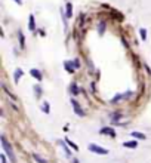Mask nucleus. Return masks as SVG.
I'll return each mask as SVG.
<instances>
[{
    "label": "nucleus",
    "instance_id": "obj_1",
    "mask_svg": "<svg viewBox=\"0 0 151 163\" xmlns=\"http://www.w3.org/2000/svg\"><path fill=\"white\" fill-rule=\"evenodd\" d=\"M0 141H2V147H3V151L5 154L8 156V157L10 159L12 163H16V159H15V154H14V148H12V145L8 142V139L5 138V136H2L0 138Z\"/></svg>",
    "mask_w": 151,
    "mask_h": 163
},
{
    "label": "nucleus",
    "instance_id": "obj_2",
    "mask_svg": "<svg viewBox=\"0 0 151 163\" xmlns=\"http://www.w3.org/2000/svg\"><path fill=\"white\" fill-rule=\"evenodd\" d=\"M89 151L90 153H95V154H99V156H107L110 151L107 148H104V147H101V145H96V144H89Z\"/></svg>",
    "mask_w": 151,
    "mask_h": 163
},
{
    "label": "nucleus",
    "instance_id": "obj_3",
    "mask_svg": "<svg viewBox=\"0 0 151 163\" xmlns=\"http://www.w3.org/2000/svg\"><path fill=\"white\" fill-rule=\"evenodd\" d=\"M30 74L34 77L37 82H42V80H43V74H42V71H40V70H37V68H31V70H30Z\"/></svg>",
    "mask_w": 151,
    "mask_h": 163
},
{
    "label": "nucleus",
    "instance_id": "obj_4",
    "mask_svg": "<svg viewBox=\"0 0 151 163\" xmlns=\"http://www.w3.org/2000/svg\"><path fill=\"white\" fill-rule=\"evenodd\" d=\"M71 105L74 107V111L77 113V116H83V114H84V113L82 111V110H80V107H78V104H77V101H76V100H71Z\"/></svg>",
    "mask_w": 151,
    "mask_h": 163
},
{
    "label": "nucleus",
    "instance_id": "obj_5",
    "mask_svg": "<svg viewBox=\"0 0 151 163\" xmlns=\"http://www.w3.org/2000/svg\"><path fill=\"white\" fill-rule=\"evenodd\" d=\"M24 76V71L21 70V68H16L15 70V74H14V80H15V83H18L19 82V79Z\"/></svg>",
    "mask_w": 151,
    "mask_h": 163
},
{
    "label": "nucleus",
    "instance_id": "obj_6",
    "mask_svg": "<svg viewBox=\"0 0 151 163\" xmlns=\"http://www.w3.org/2000/svg\"><path fill=\"white\" fill-rule=\"evenodd\" d=\"M101 134H107V135L111 136V138H116V132L111 128H102L101 129Z\"/></svg>",
    "mask_w": 151,
    "mask_h": 163
},
{
    "label": "nucleus",
    "instance_id": "obj_7",
    "mask_svg": "<svg viewBox=\"0 0 151 163\" xmlns=\"http://www.w3.org/2000/svg\"><path fill=\"white\" fill-rule=\"evenodd\" d=\"M130 136H132V138H136V139H145L147 136H145V134H142V132H132L130 134Z\"/></svg>",
    "mask_w": 151,
    "mask_h": 163
},
{
    "label": "nucleus",
    "instance_id": "obj_8",
    "mask_svg": "<svg viewBox=\"0 0 151 163\" xmlns=\"http://www.w3.org/2000/svg\"><path fill=\"white\" fill-rule=\"evenodd\" d=\"M123 147H126V148H136L138 142L136 141H126V142H123Z\"/></svg>",
    "mask_w": 151,
    "mask_h": 163
},
{
    "label": "nucleus",
    "instance_id": "obj_9",
    "mask_svg": "<svg viewBox=\"0 0 151 163\" xmlns=\"http://www.w3.org/2000/svg\"><path fill=\"white\" fill-rule=\"evenodd\" d=\"M42 111H43L44 114H50V105H49L48 101L42 104Z\"/></svg>",
    "mask_w": 151,
    "mask_h": 163
},
{
    "label": "nucleus",
    "instance_id": "obj_10",
    "mask_svg": "<svg viewBox=\"0 0 151 163\" xmlns=\"http://www.w3.org/2000/svg\"><path fill=\"white\" fill-rule=\"evenodd\" d=\"M28 28L31 31H34L36 27H34V15H30V21H28Z\"/></svg>",
    "mask_w": 151,
    "mask_h": 163
},
{
    "label": "nucleus",
    "instance_id": "obj_11",
    "mask_svg": "<svg viewBox=\"0 0 151 163\" xmlns=\"http://www.w3.org/2000/svg\"><path fill=\"white\" fill-rule=\"evenodd\" d=\"M65 142H67V144H68L71 148H73L74 151H78V145H76V144H74V142L71 141V139H68V138H67V139H65Z\"/></svg>",
    "mask_w": 151,
    "mask_h": 163
},
{
    "label": "nucleus",
    "instance_id": "obj_12",
    "mask_svg": "<svg viewBox=\"0 0 151 163\" xmlns=\"http://www.w3.org/2000/svg\"><path fill=\"white\" fill-rule=\"evenodd\" d=\"M139 37L142 39V42L147 40V30H145V28H141V30H139Z\"/></svg>",
    "mask_w": 151,
    "mask_h": 163
},
{
    "label": "nucleus",
    "instance_id": "obj_13",
    "mask_svg": "<svg viewBox=\"0 0 151 163\" xmlns=\"http://www.w3.org/2000/svg\"><path fill=\"white\" fill-rule=\"evenodd\" d=\"M71 15H73V6H71V3H67V18H71Z\"/></svg>",
    "mask_w": 151,
    "mask_h": 163
},
{
    "label": "nucleus",
    "instance_id": "obj_14",
    "mask_svg": "<svg viewBox=\"0 0 151 163\" xmlns=\"http://www.w3.org/2000/svg\"><path fill=\"white\" fill-rule=\"evenodd\" d=\"M70 90L73 92V95H77V94H78V88H77V84H76V83H71Z\"/></svg>",
    "mask_w": 151,
    "mask_h": 163
},
{
    "label": "nucleus",
    "instance_id": "obj_15",
    "mask_svg": "<svg viewBox=\"0 0 151 163\" xmlns=\"http://www.w3.org/2000/svg\"><path fill=\"white\" fill-rule=\"evenodd\" d=\"M18 36H19V45H21V48H24V46H25V39H24V36H22V33L19 31Z\"/></svg>",
    "mask_w": 151,
    "mask_h": 163
},
{
    "label": "nucleus",
    "instance_id": "obj_16",
    "mask_svg": "<svg viewBox=\"0 0 151 163\" xmlns=\"http://www.w3.org/2000/svg\"><path fill=\"white\" fill-rule=\"evenodd\" d=\"M33 157H34V160H36V162H39V163H48V162H46L43 157H40L39 154H33Z\"/></svg>",
    "mask_w": 151,
    "mask_h": 163
},
{
    "label": "nucleus",
    "instance_id": "obj_17",
    "mask_svg": "<svg viewBox=\"0 0 151 163\" xmlns=\"http://www.w3.org/2000/svg\"><path fill=\"white\" fill-rule=\"evenodd\" d=\"M104 30H105V24L101 22L99 24V34H104Z\"/></svg>",
    "mask_w": 151,
    "mask_h": 163
},
{
    "label": "nucleus",
    "instance_id": "obj_18",
    "mask_svg": "<svg viewBox=\"0 0 151 163\" xmlns=\"http://www.w3.org/2000/svg\"><path fill=\"white\" fill-rule=\"evenodd\" d=\"M34 90H36V95H37V96H40V95H42V89H40V86H36Z\"/></svg>",
    "mask_w": 151,
    "mask_h": 163
},
{
    "label": "nucleus",
    "instance_id": "obj_19",
    "mask_svg": "<svg viewBox=\"0 0 151 163\" xmlns=\"http://www.w3.org/2000/svg\"><path fill=\"white\" fill-rule=\"evenodd\" d=\"M2 163H6V154L5 153L2 154Z\"/></svg>",
    "mask_w": 151,
    "mask_h": 163
},
{
    "label": "nucleus",
    "instance_id": "obj_20",
    "mask_svg": "<svg viewBox=\"0 0 151 163\" xmlns=\"http://www.w3.org/2000/svg\"><path fill=\"white\" fill-rule=\"evenodd\" d=\"M15 2H16V3H21V2H22V0H15Z\"/></svg>",
    "mask_w": 151,
    "mask_h": 163
}]
</instances>
